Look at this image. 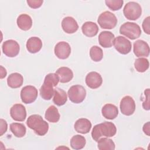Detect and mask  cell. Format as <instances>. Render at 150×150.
Returning <instances> with one entry per match:
<instances>
[{"label":"cell","instance_id":"obj_36","mask_svg":"<svg viewBox=\"0 0 150 150\" xmlns=\"http://www.w3.org/2000/svg\"><path fill=\"white\" fill-rule=\"evenodd\" d=\"M0 124H1V127H0V135L2 136L4 134H5L6 131H7V128H8V125H7V122L5 120H4V119H1L0 120Z\"/></svg>","mask_w":150,"mask_h":150},{"label":"cell","instance_id":"obj_32","mask_svg":"<svg viewBox=\"0 0 150 150\" xmlns=\"http://www.w3.org/2000/svg\"><path fill=\"white\" fill-rule=\"evenodd\" d=\"M106 5L112 11H118L120 9L124 4L123 0H106L105 1Z\"/></svg>","mask_w":150,"mask_h":150},{"label":"cell","instance_id":"obj_8","mask_svg":"<svg viewBox=\"0 0 150 150\" xmlns=\"http://www.w3.org/2000/svg\"><path fill=\"white\" fill-rule=\"evenodd\" d=\"M38 90L33 86H26L21 91V98L25 104H30L34 102L38 97Z\"/></svg>","mask_w":150,"mask_h":150},{"label":"cell","instance_id":"obj_34","mask_svg":"<svg viewBox=\"0 0 150 150\" xmlns=\"http://www.w3.org/2000/svg\"><path fill=\"white\" fill-rule=\"evenodd\" d=\"M26 2L29 7L33 9H36V8H40L42 6L43 2V0H28Z\"/></svg>","mask_w":150,"mask_h":150},{"label":"cell","instance_id":"obj_5","mask_svg":"<svg viewBox=\"0 0 150 150\" xmlns=\"http://www.w3.org/2000/svg\"><path fill=\"white\" fill-rule=\"evenodd\" d=\"M123 13L124 16L128 20L135 21L138 19L142 14V8L136 2H129L125 5Z\"/></svg>","mask_w":150,"mask_h":150},{"label":"cell","instance_id":"obj_11","mask_svg":"<svg viewBox=\"0 0 150 150\" xmlns=\"http://www.w3.org/2000/svg\"><path fill=\"white\" fill-rule=\"evenodd\" d=\"M120 110L122 114L129 116L133 114L135 110V103L129 96L124 97L120 102Z\"/></svg>","mask_w":150,"mask_h":150},{"label":"cell","instance_id":"obj_13","mask_svg":"<svg viewBox=\"0 0 150 150\" xmlns=\"http://www.w3.org/2000/svg\"><path fill=\"white\" fill-rule=\"evenodd\" d=\"M133 51L137 57H148L149 54L150 49L146 42L142 40H137L134 43Z\"/></svg>","mask_w":150,"mask_h":150},{"label":"cell","instance_id":"obj_37","mask_svg":"<svg viewBox=\"0 0 150 150\" xmlns=\"http://www.w3.org/2000/svg\"><path fill=\"white\" fill-rule=\"evenodd\" d=\"M144 132L148 136L150 135V125H149V122H147L145 123L142 128Z\"/></svg>","mask_w":150,"mask_h":150},{"label":"cell","instance_id":"obj_17","mask_svg":"<svg viewBox=\"0 0 150 150\" xmlns=\"http://www.w3.org/2000/svg\"><path fill=\"white\" fill-rule=\"evenodd\" d=\"M114 39V35L110 31H103L98 35L99 44L104 48L112 47Z\"/></svg>","mask_w":150,"mask_h":150},{"label":"cell","instance_id":"obj_28","mask_svg":"<svg viewBox=\"0 0 150 150\" xmlns=\"http://www.w3.org/2000/svg\"><path fill=\"white\" fill-rule=\"evenodd\" d=\"M10 129L12 134L18 138H22L25 136L26 128L25 126L21 123L13 122L10 124Z\"/></svg>","mask_w":150,"mask_h":150},{"label":"cell","instance_id":"obj_26","mask_svg":"<svg viewBox=\"0 0 150 150\" xmlns=\"http://www.w3.org/2000/svg\"><path fill=\"white\" fill-rule=\"evenodd\" d=\"M60 114L58 109L54 105H50L46 111L45 117L50 122L56 123L59 121L60 119Z\"/></svg>","mask_w":150,"mask_h":150},{"label":"cell","instance_id":"obj_35","mask_svg":"<svg viewBox=\"0 0 150 150\" xmlns=\"http://www.w3.org/2000/svg\"><path fill=\"white\" fill-rule=\"evenodd\" d=\"M142 28L145 33L147 35L150 34V17L147 16L142 22Z\"/></svg>","mask_w":150,"mask_h":150},{"label":"cell","instance_id":"obj_12","mask_svg":"<svg viewBox=\"0 0 150 150\" xmlns=\"http://www.w3.org/2000/svg\"><path fill=\"white\" fill-rule=\"evenodd\" d=\"M54 52L57 58L66 59L69 57L71 53V47L67 42L64 41L59 42L56 45Z\"/></svg>","mask_w":150,"mask_h":150},{"label":"cell","instance_id":"obj_6","mask_svg":"<svg viewBox=\"0 0 150 150\" xmlns=\"http://www.w3.org/2000/svg\"><path fill=\"white\" fill-rule=\"evenodd\" d=\"M117 21L115 15L110 11H105L101 13L97 19V22L100 27L105 29L114 28L117 25Z\"/></svg>","mask_w":150,"mask_h":150},{"label":"cell","instance_id":"obj_29","mask_svg":"<svg viewBox=\"0 0 150 150\" xmlns=\"http://www.w3.org/2000/svg\"><path fill=\"white\" fill-rule=\"evenodd\" d=\"M97 145L100 150H114L115 147L113 141L108 138H100L97 141Z\"/></svg>","mask_w":150,"mask_h":150},{"label":"cell","instance_id":"obj_19","mask_svg":"<svg viewBox=\"0 0 150 150\" xmlns=\"http://www.w3.org/2000/svg\"><path fill=\"white\" fill-rule=\"evenodd\" d=\"M103 116L108 120L115 119L118 114V109L117 106L112 104H105L101 110Z\"/></svg>","mask_w":150,"mask_h":150},{"label":"cell","instance_id":"obj_14","mask_svg":"<svg viewBox=\"0 0 150 150\" xmlns=\"http://www.w3.org/2000/svg\"><path fill=\"white\" fill-rule=\"evenodd\" d=\"M10 115L16 121H23L26 117L25 107L21 104H15L10 109Z\"/></svg>","mask_w":150,"mask_h":150},{"label":"cell","instance_id":"obj_2","mask_svg":"<svg viewBox=\"0 0 150 150\" xmlns=\"http://www.w3.org/2000/svg\"><path fill=\"white\" fill-rule=\"evenodd\" d=\"M117 128L115 124L111 122H104L94 126L92 131V138L96 142L98 141L101 137H112L115 135Z\"/></svg>","mask_w":150,"mask_h":150},{"label":"cell","instance_id":"obj_18","mask_svg":"<svg viewBox=\"0 0 150 150\" xmlns=\"http://www.w3.org/2000/svg\"><path fill=\"white\" fill-rule=\"evenodd\" d=\"M91 128V123L87 118H80L74 124V129L78 133L86 134L90 132Z\"/></svg>","mask_w":150,"mask_h":150},{"label":"cell","instance_id":"obj_31","mask_svg":"<svg viewBox=\"0 0 150 150\" xmlns=\"http://www.w3.org/2000/svg\"><path fill=\"white\" fill-rule=\"evenodd\" d=\"M90 56L94 62H100L103 57V50L97 46H93L90 48Z\"/></svg>","mask_w":150,"mask_h":150},{"label":"cell","instance_id":"obj_15","mask_svg":"<svg viewBox=\"0 0 150 150\" xmlns=\"http://www.w3.org/2000/svg\"><path fill=\"white\" fill-rule=\"evenodd\" d=\"M85 81L89 88L96 89L101 86L103 83V79L98 73L91 71L87 74Z\"/></svg>","mask_w":150,"mask_h":150},{"label":"cell","instance_id":"obj_7","mask_svg":"<svg viewBox=\"0 0 150 150\" xmlns=\"http://www.w3.org/2000/svg\"><path fill=\"white\" fill-rule=\"evenodd\" d=\"M68 97L70 100L75 104L81 103L86 96V90L81 85H74L68 90Z\"/></svg>","mask_w":150,"mask_h":150},{"label":"cell","instance_id":"obj_1","mask_svg":"<svg viewBox=\"0 0 150 150\" xmlns=\"http://www.w3.org/2000/svg\"><path fill=\"white\" fill-rule=\"evenodd\" d=\"M59 78L56 73H49L44 79V82L40 88L41 97L45 100H50L54 95V88L59 82Z\"/></svg>","mask_w":150,"mask_h":150},{"label":"cell","instance_id":"obj_25","mask_svg":"<svg viewBox=\"0 0 150 150\" xmlns=\"http://www.w3.org/2000/svg\"><path fill=\"white\" fill-rule=\"evenodd\" d=\"M67 93L64 90L60 88H54L53 101L56 105L62 106L67 102Z\"/></svg>","mask_w":150,"mask_h":150},{"label":"cell","instance_id":"obj_23","mask_svg":"<svg viewBox=\"0 0 150 150\" xmlns=\"http://www.w3.org/2000/svg\"><path fill=\"white\" fill-rule=\"evenodd\" d=\"M17 25L22 30H28L32 26L31 17L25 13L21 14L17 18Z\"/></svg>","mask_w":150,"mask_h":150},{"label":"cell","instance_id":"obj_9","mask_svg":"<svg viewBox=\"0 0 150 150\" xmlns=\"http://www.w3.org/2000/svg\"><path fill=\"white\" fill-rule=\"evenodd\" d=\"M113 45L116 50L122 54L129 53L132 48L131 42L122 36H118L114 39Z\"/></svg>","mask_w":150,"mask_h":150},{"label":"cell","instance_id":"obj_33","mask_svg":"<svg viewBox=\"0 0 150 150\" xmlns=\"http://www.w3.org/2000/svg\"><path fill=\"white\" fill-rule=\"evenodd\" d=\"M144 94L145 96V99L143 101L142 103V107L145 110H150V105H149V88H146L144 91Z\"/></svg>","mask_w":150,"mask_h":150},{"label":"cell","instance_id":"obj_10","mask_svg":"<svg viewBox=\"0 0 150 150\" xmlns=\"http://www.w3.org/2000/svg\"><path fill=\"white\" fill-rule=\"evenodd\" d=\"M3 53L8 57H14L16 56L20 50L19 43L12 39L5 41L2 46Z\"/></svg>","mask_w":150,"mask_h":150},{"label":"cell","instance_id":"obj_22","mask_svg":"<svg viewBox=\"0 0 150 150\" xmlns=\"http://www.w3.org/2000/svg\"><path fill=\"white\" fill-rule=\"evenodd\" d=\"M83 33L87 37H93L97 35L99 30L97 25L91 21L86 22L81 26Z\"/></svg>","mask_w":150,"mask_h":150},{"label":"cell","instance_id":"obj_24","mask_svg":"<svg viewBox=\"0 0 150 150\" xmlns=\"http://www.w3.org/2000/svg\"><path fill=\"white\" fill-rule=\"evenodd\" d=\"M23 76L18 73H11L7 79V84L8 86L12 88H19L23 84Z\"/></svg>","mask_w":150,"mask_h":150},{"label":"cell","instance_id":"obj_3","mask_svg":"<svg viewBox=\"0 0 150 150\" xmlns=\"http://www.w3.org/2000/svg\"><path fill=\"white\" fill-rule=\"evenodd\" d=\"M26 124L29 128L34 131L35 134L40 136L45 135L49 129V124L39 114L30 115L27 120Z\"/></svg>","mask_w":150,"mask_h":150},{"label":"cell","instance_id":"obj_20","mask_svg":"<svg viewBox=\"0 0 150 150\" xmlns=\"http://www.w3.org/2000/svg\"><path fill=\"white\" fill-rule=\"evenodd\" d=\"M56 74L59 78V81L62 83H66L70 81L73 77L72 70L67 67H61L59 68Z\"/></svg>","mask_w":150,"mask_h":150},{"label":"cell","instance_id":"obj_27","mask_svg":"<svg viewBox=\"0 0 150 150\" xmlns=\"http://www.w3.org/2000/svg\"><path fill=\"white\" fill-rule=\"evenodd\" d=\"M70 146L73 149H83L86 144V138L80 135H75L73 136L70 141Z\"/></svg>","mask_w":150,"mask_h":150},{"label":"cell","instance_id":"obj_16","mask_svg":"<svg viewBox=\"0 0 150 150\" xmlns=\"http://www.w3.org/2000/svg\"><path fill=\"white\" fill-rule=\"evenodd\" d=\"M62 27L64 32L71 34L75 33L79 29V25L76 21L71 16H67L62 21Z\"/></svg>","mask_w":150,"mask_h":150},{"label":"cell","instance_id":"obj_38","mask_svg":"<svg viewBox=\"0 0 150 150\" xmlns=\"http://www.w3.org/2000/svg\"><path fill=\"white\" fill-rule=\"evenodd\" d=\"M0 67H1V79H2L3 78H4L6 76L7 72H6V69L3 66H1Z\"/></svg>","mask_w":150,"mask_h":150},{"label":"cell","instance_id":"obj_21","mask_svg":"<svg viewBox=\"0 0 150 150\" xmlns=\"http://www.w3.org/2000/svg\"><path fill=\"white\" fill-rule=\"evenodd\" d=\"M26 49L30 53H36L39 52L42 47V42L38 37H31L27 40Z\"/></svg>","mask_w":150,"mask_h":150},{"label":"cell","instance_id":"obj_4","mask_svg":"<svg viewBox=\"0 0 150 150\" xmlns=\"http://www.w3.org/2000/svg\"><path fill=\"white\" fill-rule=\"evenodd\" d=\"M120 33L131 40H134L141 36V30L136 23L127 22L120 26Z\"/></svg>","mask_w":150,"mask_h":150},{"label":"cell","instance_id":"obj_30","mask_svg":"<svg viewBox=\"0 0 150 150\" xmlns=\"http://www.w3.org/2000/svg\"><path fill=\"white\" fill-rule=\"evenodd\" d=\"M149 63L147 59L144 57L138 58L134 62V67L136 70L139 73H144L149 68Z\"/></svg>","mask_w":150,"mask_h":150}]
</instances>
